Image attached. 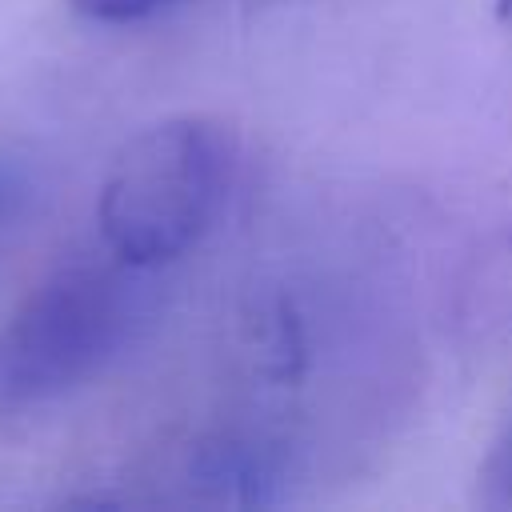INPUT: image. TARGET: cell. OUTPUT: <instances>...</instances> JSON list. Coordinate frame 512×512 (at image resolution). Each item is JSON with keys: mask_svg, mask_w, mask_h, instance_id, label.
<instances>
[{"mask_svg": "<svg viewBox=\"0 0 512 512\" xmlns=\"http://www.w3.org/2000/svg\"><path fill=\"white\" fill-rule=\"evenodd\" d=\"M232 156L228 128L208 116H168L140 128L100 184L104 248L136 272L184 256L224 204Z\"/></svg>", "mask_w": 512, "mask_h": 512, "instance_id": "obj_1", "label": "cell"}, {"mask_svg": "<svg viewBox=\"0 0 512 512\" xmlns=\"http://www.w3.org/2000/svg\"><path fill=\"white\" fill-rule=\"evenodd\" d=\"M80 16L88 20H100V24H128V20H140V16H152L156 8L172 4V0H68Z\"/></svg>", "mask_w": 512, "mask_h": 512, "instance_id": "obj_4", "label": "cell"}, {"mask_svg": "<svg viewBox=\"0 0 512 512\" xmlns=\"http://www.w3.org/2000/svg\"><path fill=\"white\" fill-rule=\"evenodd\" d=\"M128 264H68L0 324V408L52 400L100 372L136 324Z\"/></svg>", "mask_w": 512, "mask_h": 512, "instance_id": "obj_2", "label": "cell"}, {"mask_svg": "<svg viewBox=\"0 0 512 512\" xmlns=\"http://www.w3.org/2000/svg\"><path fill=\"white\" fill-rule=\"evenodd\" d=\"M480 500L492 508H512V416L480 468Z\"/></svg>", "mask_w": 512, "mask_h": 512, "instance_id": "obj_3", "label": "cell"}, {"mask_svg": "<svg viewBox=\"0 0 512 512\" xmlns=\"http://www.w3.org/2000/svg\"><path fill=\"white\" fill-rule=\"evenodd\" d=\"M496 20L504 28H512V0H496Z\"/></svg>", "mask_w": 512, "mask_h": 512, "instance_id": "obj_5", "label": "cell"}]
</instances>
